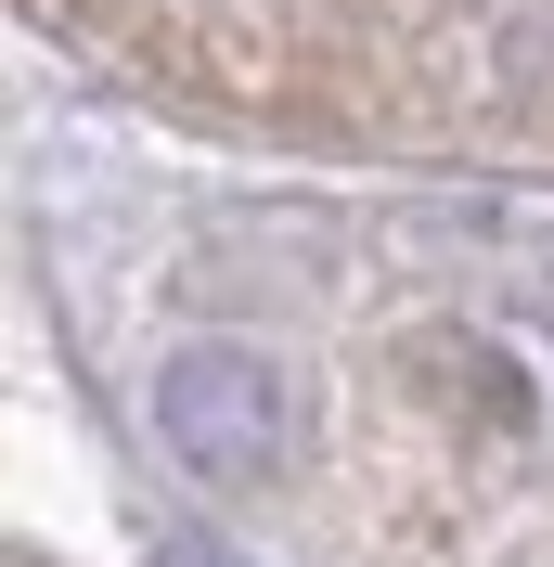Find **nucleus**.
<instances>
[{
	"instance_id": "obj_1",
	"label": "nucleus",
	"mask_w": 554,
	"mask_h": 567,
	"mask_svg": "<svg viewBox=\"0 0 554 567\" xmlns=\"http://www.w3.org/2000/svg\"><path fill=\"white\" fill-rule=\"evenodd\" d=\"M155 439H168L181 477H207V491H258L284 464V374L233 336L207 349H168L155 361Z\"/></svg>"
}]
</instances>
